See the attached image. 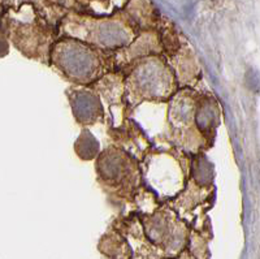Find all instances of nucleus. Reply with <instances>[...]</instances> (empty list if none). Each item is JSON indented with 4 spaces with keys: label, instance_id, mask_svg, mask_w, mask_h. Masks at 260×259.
Instances as JSON below:
<instances>
[{
    "label": "nucleus",
    "instance_id": "f8f14e48",
    "mask_svg": "<svg viewBox=\"0 0 260 259\" xmlns=\"http://www.w3.org/2000/svg\"><path fill=\"white\" fill-rule=\"evenodd\" d=\"M166 60L175 73L178 88H192L198 82L201 69L194 51L186 42L181 44L172 55L166 56Z\"/></svg>",
    "mask_w": 260,
    "mask_h": 259
},
{
    "label": "nucleus",
    "instance_id": "9d476101",
    "mask_svg": "<svg viewBox=\"0 0 260 259\" xmlns=\"http://www.w3.org/2000/svg\"><path fill=\"white\" fill-rule=\"evenodd\" d=\"M124 73L120 71H110L91 86L101 99L107 103L113 127H120L126 115V104L124 102Z\"/></svg>",
    "mask_w": 260,
    "mask_h": 259
},
{
    "label": "nucleus",
    "instance_id": "20e7f679",
    "mask_svg": "<svg viewBox=\"0 0 260 259\" xmlns=\"http://www.w3.org/2000/svg\"><path fill=\"white\" fill-rule=\"evenodd\" d=\"M99 183L108 193L121 198H134L142 184L139 160L116 145L108 146L96 158Z\"/></svg>",
    "mask_w": 260,
    "mask_h": 259
},
{
    "label": "nucleus",
    "instance_id": "2eb2a0df",
    "mask_svg": "<svg viewBox=\"0 0 260 259\" xmlns=\"http://www.w3.org/2000/svg\"><path fill=\"white\" fill-rule=\"evenodd\" d=\"M127 0H78L83 11L98 17H106L120 11Z\"/></svg>",
    "mask_w": 260,
    "mask_h": 259
},
{
    "label": "nucleus",
    "instance_id": "9b49d317",
    "mask_svg": "<svg viewBox=\"0 0 260 259\" xmlns=\"http://www.w3.org/2000/svg\"><path fill=\"white\" fill-rule=\"evenodd\" d=\"M194 119L195 127L211 148L215 141L216 130L221 123V109L216 98L207 93L197 92Z\"/></svg>",
    "mask_w": 260,
    "mask_h": 259
},
{
    "label": "nucleus",
    "instance_id": "0eeeda50",
    "mask_svg": "<svg viewBox=\"0 0 260 259\" xmlns=\"http://www.w3.org/2000/svg\"><path fill=\"white\" fill-rule=\"evenodd\" d=\"M8 36L22 55L48 64L51 46L56 39V34L45 22L42 24L32 16L29 21H11Z\"/></svg>",
    "mask_w": 260,
    "mask_h": 259
},
{
    "label": "nucleus",
    "instance_id": "ddd939ff",
    "mask_svg": "<svg viewBox=\"0 0 260 259\" xmlns=\"http://www.w3.org/2000/svg\"><path fill=\"white\" fill-rule=\"evenodd\" d=\"M189 179L202 188H213L215 168L204 153L189 154Z\"/></svg>",
    "mask_w": 260,
    "mask_h": 259
},
{
    "label": "nucleus",
    "instance_id": "423d86ee",
    "mask_svg": "<svg viewBox=\"0 0 260 259\" xmlns=\"http://www.w3.org/2000/svg\"><path fill=\"white\" fill-rule=\"evenodd\" d=\"M139 167L142 183L157 198L173 199L185 189L189 180V168H183L178 156L168 151H148Z\"/></svg>",
    "mask_w": 260,
    "mask_h": 259
},
{
    "label": "nucleus",
    "instance_id": "f257e3e1",
    "mask_svg": "<svg viewBox=\"0 0 260 259\" xmlns=\"http://www.w3.org/2000/svg\"><path fill=\"white\" fill-rule=\"evenodd\" d=\"M112 53L62 36L51 46L48 64L76 85L90 86L113 71Z\"/></svg>",
    "mask_w": 260,
    "mask_h": 259
},
{
    "label": "nucleus",
    "instance_id": "f03ea898",
    "mask_svg": "<svg viewBox=\"0 0 260 259\" xmlns=\"http://www.w3.org/2000/svg\"><path fill=\"white\" fill-rule=\"evenodd\" d=\"M124 102L126 107L142 103H167L177 92L175 73L166 56H147L124 72Z\"/></svg>",
    "mask_w": 260,
    "mask_h": 259
},
{
    "label": "nucleus",
    "instance_id": "6e6552de",
    "mask_svg": "<svg viewBox=\"0 0 260 259\" xmlns=\"http://www.w3.org/2000/svg\"><path fill=\"white\" fill-rule=\"evenodd\" d=\"M154 55L164 56V48L159 33L154 29L138 32L132 43L112 53L113 71L124 73L136 62Z\"/></svg>",
    "mask_w": 260,
    "mask_h": 259
},
{
    "label": "nucleus",
    "instance_id": "39448f33",
    "mask_svg": "<svg viewBox=\"0 0 260 259\" xmlns=\"http://www.w3.org/2000/svg\"><path fill=\"white\" fill-rule=\"evenodd\" d=\"M197 90L181 88L167 102V123L173 141L185 154L204 153L208 143L195 127Z\"/></svg>",
    "mask_w": 260,
    "mask_h": 259
},
{
    "label": "nucleus",
    "instance_id": "f3484780",
    "mask_svg": "<svg viewBox=\"0 0 260 259\" xmlns=\"http://www.w3.org/2000/svg\"><path fill=\"white\" fill-rule=\"evenodd\" d=\"M2 26H3V22H2V16H0V29H2Z\"/></svg>",
    "mask_w": 260,
    "mask_h": 259
},
{
    "label": "nucleus",
    "instance_id": "4468645a",
    "mask_svg": "<svg viewBox=\"0 0 260 259\" xmlns=\"http://www.w3.org/2000/svg\"><path fill=\"white\" fill-rule=\"evenodd\" d=\"M73 150L81 160L89 162L96 159L101 154V143L87 128H83L74 142Z\"/></svg>",
    "mask_w": 260,
    "mask_h": 259
},
{
    "label": "nucleus",
    "instance_id": "dca6fc26",
    "mask_svg": "<svg viewBox=\"0 0 260 259\" xmlns=\"http://www.w3.org/2000/svg\"><path fill=\"white\" fill-rule=\"evenodd\" d=\"M9 48H11V44H9L8 37L6 34H0V59L8 55Z\"/></svg>",
    "mask_w": 260,
    "mask_h": 259
},
{
    "label": "nucleus",
    "instance_id": "1a4fd4ad",
    "mask_svg": "<svg viewBox=\"0 0 260 259\" xmlns=\"http://www.w3.org/2000/svg\"><path fill=\"white\" fill-rule=\"evenodd\" d=\"M67 97L74 119L83 128L106 121V108L103 102L91 86L69 89Z\"/></svg>",
    "mask_w": 260,
    "mask_h": 259
},
{
    "label": "nucleus",
    "instance_id": "7ed1b4c3",
    "mask_svg": "<svg viewBox=\"0 0 260 259\" xmlns=\"http://www.w3.org/2000/svg\"><path fill=\"white\" fill-rule=\"evenodd\" d=\"M60 29L64 37L78 39L107 52H115L125 47L138 34L136 24L87 15L67 16Z\"/></svg>",
    "mask_w": 260,
    "mask_h": 259
}]
</instances>
